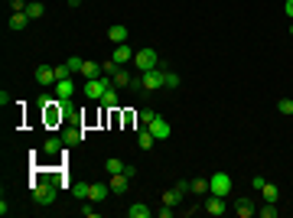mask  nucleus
Segmentation results:
<instances>
[{
    "instance_id": "9",
    "label": "nucleus",
    "mask_w": 293,
    "mask_h": 218,
    "mask_svg": "<svg viewBox=\"0 0 293 218\" xmlns=\"http://www.w3.org/2000/svg\"><path fill=\"white\" fill-rule=\"evenodd\" d=\"M150 134L156 137V140H170V134H173V127H170V124H166V120H163L160 114H156V120L150 124Z\"/></svg>"
},
{
    "instance_id": "17",
    "label": "nucleus",
    "mask_w": 293,
    "mask_h": 218,
    "mask_svg": "<svg viewBox=\"0 0 293 218\" xmlns=\"http://www.w3.org/2000/svg\"><path fill=\"white\" fill-rule=\"evenodd\" d=\"M127 36H130L127 26H111V30H108V39H111L114 46H118V43H127Z\"/></svg>"
},
{
    "instance_id": "16",
    "label": "nucleus",
    "mask_w": 293,
    "mask_h": 218,
    "mask_svg": "<svg viewBox=\"0 0 293 218\" xmlns=\"http://www.w3.org/2000/svg\"><path fill=\"white\" fill-rule=\"evenodd\" d=\"M150 215H156L153 208H147L143 202H134V205L127 208V218H150Z\"/></svg>"
},
{
    "instance_id": "25",
    "label": "nucleus",
    "mask_w": 293,
    "mask_h": 218,
    "mask_svg": "<svg viewBox=\"0 0 293 218\" xmlns=\"http://www.w3.org/2000/svg\"><path fill=\"white\" fill-rule=\"evenodd\" d=\"M43 13H46V7H43V3H39V0H33L30 7H26V17H30V20H39Z\"/></svg>"
},
{
    "instance_id": "36",
    "label": "nucleus",
    "mask_w": 293,
    "mask_h": 218,
    "mask_svg": "<svg viewBox=\"0 0 293 218\" xmlns=\"http://www.w3.org/2000/svg\"><path fill=\"white\" fill-rule=\"evenodd\" d=\"M118 62H114V59H108V62H104V66H101V72H104V75H114V72H118Z\"/></svg>"
},
{
    "instance_id": "13",
    "label": "nucleus",
    "mask_w": 293,
    "mask_h": 218,
    "mask_svg": "<svg viewBox=\"0 0 293 218\" xmlns=\"http://www.w3.org/2000/svg\"><path fill=\"white\" fill-rule=\"evenodd\" d=\"M111 78H114V85H121V88H130V85H134V78H137V75H134L130 68H124V66H121V68H118V72H114V75H111Z\"/></svg>"
},
{
    "instance_id": "5",
    "label": "nucleus",
    "mask_w": 293,
    "mask_h": 218,
    "mask_svg": "<svg viewBox=\"0 0 293 218\" xmlns=\"http://www.w3.org/2000/svg\"><path fill=\"white\" fill-rule=\"evenodd\" d=\"M163 75H166V68H150V72H140L143 91H156V88H163Z\"/></svg>"
},
{
    "instance_id": "11",
    "label": "nucleus",
    "mask_w": 293,
    "mask_h": 218,
    "mask_svg": "<svg viewBox=\"0 0 293 218\" xmlns=\"http://www.w3.org/2000/svg\"><path fill=\"white\" fill-rule=\"evenodd\" d=\"M202 208H206V212H208L212 218H218V215H225V212H228V208H225V199H222V196H212Z\"/></svg>"
},
{
    "instance_id": "22",
    "label": "nucleus",
    "mask_w": 293,
    "mask_h": 218,
    "mask_svg": "<svg viewBox=\"0 0 293 218\" xmlns=\"http://www.w3.org/2000/svg\"><path fill=\"white\" fill-rule=\"evenodd\" d=\"M258 215L260 218H277L280 215V208H277V202H264V205L258 208Z\"/></svg>"
},
{
    "instance_id": "29",
    "label": "nucleus",
    "mask_w": 293,
    "mask_h": 218,
    "mask_svg": "<svg viewBox=\"0 0 293 218\" xmlns=\"http://www.w3.org/2000/svg\"><path fill=\"white\" fill-rule=\"evenodd\" d=\"M62 140L65 143H82V140H85V131H65Z\"/></svg>"
},
{
    "instance_id": "1",
    "label": "nucleus",
    "mask_w": 293,
    "mask_h": 218,
    "mask_svg": "<svg viewBox=\"0 0 293 218\" xmlns=\"http://www.w3.org/2000/svg\"><path fill=\"white\" fill-rule=\"evenodd\" d=\"M134 68H137V72L160 68V52H156V49H137V52H134Z\"/></svg>"
},
{
    "instance_id": "30",
    "label": "nucleus",
    "mask_w": 293,
    "mask_h": 218,
    "mask_svg": "<svg viewBox=\"0 0 293 218\" xmlns=\"http://www.w3.org/2000/svg\"><path fill=\"white\" fill-rule=\"evenodd\" d=\"M163 88H179V75L176 72H166L163 75Z\"/></svg>"
},
{
    "instance_id": "2",
    "label": "nucleus",
    "mask_w": 293,
    "mask_h": 218,
    "mask_svg": "<svg viewBox=\"0 0 293 218\" xmlns=\"http://www.w3.org/2000/svg\"><path fill=\"white\" fill-rule=\"evenodd\" d=\"M30 189L36 205H52L55 202V183H30Z\"/></svg>"
},
{
    "instance_id": "24",
    "label": "nucleus",
    "mask_w": 293,
    "mask_h": 218,
    "mask_svg": "<svg viewBox=\"0 0 293 218\" xmlns=\"http://www.w3.org/2000/svg\"><path fill=\"white\" fill-rule=\"evenodd\" d=\"M101 104H104V108H118V91H114V88H108V91H104V95H101Z\"/></svg>"
},
{
    "instance_id": "32",
    "label": "nucleus",
    "mask_w": 293,
    "mask_h": 218,
    "mask_svg": "<svg viewBox=\"0 0 293 218\" xmlns=\"http://www.w3.org/2000/svg\"><path fill=\"white\" fill-rule=\"evenodd\" d=\"M82 62H85V59H78V55H72V59H69L65 66L72 68V75H78V72H82Z\"/></svg>"
},
{
    "instance_id": "4",
    "label": "nucleus",
    "mask_w": 293,
    "mask_h": 218,
    "mask_svg": "<svg viewBox=\"0 0 293 218\" xmlns=\"http://www.w3.org/2000/svg\"><path fill=\"white\" fill-rule=\"evenodd\" d=\"M208 192H212V196L228 199V196H231V176H228L225 169H218V173L208 179Z\"/></svg>"
},
{
    "instance_id": "27",
    "label": "nucleus",
    "mask_w": 293,
    "mask_h": 218,
    "mask_svg": "<svg viewBox=\"0 0 293 218\" xmlns=\"http://www.w3.org/2000/svg\"><path fill=\"white\" fill-rule=\"evenodd\" d=\"M104 169H108V176H114V173H124V163H121L118 156H111L108 163H104Z\"/></svg>"
},
{
    "instance_id": "10",
    "label": "nucleus",
    "mask_w": 293,
    "mask_h": 218,
    "mask_svg": "<svg viewBox=\"0 0 293 218\" xmlns=\"http://www.w3.org/2000/svg\"><path fill=\"white\" fill-rule=\"evenodd\" d=\"M108 185H111V196H124V192H127V185H130V179L124 173H114Z\"/></svg>"
},
{
    "instance_id": "8",
    "label": "nucleus",
    "mask_w": 293,
    "mask_h": 218,
    "mask_svg": "<svg viewBox=\"0 0 293 218\" xmlns=\"http://www.w3.org/2000/svg\"><path fill=\"white\" fill-rule=\"evenodd\" d=\"M33 78H36L39 85H55V82H59V78H55V66H39L33 72Z\"/></svg>"
},
{
    "instance_id": "20",
    "label": "nucleus",
    "mask_w": 293,
    "mask_h": 218,
    "mask_svg": "<svg viewBox=\"0 0 293 218\" xmlns=\"http://www.w3.org/2000/svg\"><path fill=\"white\" fill-rule=\"evenodd\" d=\"M78 75H85V78H98V75H104V72H101V66H98V62H82V72H78Z\"/></svg>"
},
{
    "instance_id": "40",
    "label": "nucleus",
    "mask_w": 293,
    "mask_h": 218,
    "mask_svg": "<svg viewBox=\"0 0 293 218\" xmlns=\"http://www.w3.org/2000/svg\"><path fill=\"white\" fill-rule=\"evenodd\" d=\"M78 3H82V0H69V7H78Z\"/></svg>"
},
{
    "instance_id": "21",
    "label": "nucleus",
    "mask_w": 293,
    "mask_h": 218,
    "mask_svg": "<svg viewBox=\"0 0 293 218\" xmlns=\"http://www.w3.org/2000/svg\"><path fill=\"white\" fill-rule=\"evenodd\" d=\"M260 196H264V202H277L280 199V189L274 183H264V189H260Z\"/></svg>"
},
{
    "instance_id": "15",
    "label": "nucleus",
    "mask_w": 293,
    "mask_h": 218,
    "mask_svg": "<svg viewBox=\"0 0 293 218\" xmlns=\"http://www.w3.org/2000/svg\"><path fill=\"white\" fill-rule=\"evenodd\" d=\"M183 199H186V192H179V189H176V185H173V189H166V192H163V205H183Z\"/></svg>"
},
{
    "instance_id": "23",
    "label": "nucleus",
    "mask_w": 293,
    "mask_h": 218,
    "mask_svg": "<svg viewBox=\"0 0 293 218\" xmlns=\"http://www.w3.org/2000/svg\"><path fill=\"white\" fill-rule=\"evenodd\" d=\"M88 192H91V185H88V183H75V185H72V196H75L78 202H85Z\"/></svg>"
},
{
    "instance_id": "34",
    "label": "nucleus",
    "mask_w": 293,
    "mask_h": 218,
    "mask_svg": "<svg viewBox=\"0 0 293 218\" xmlns=\"http://www.w3.org/2000/svg\"><path fill=\"white\" fill-rule=\"evenodd\" d=\"M55 78H59V82H62V78H72V68L65 66V62L62 66H55Z\"/></svg>"
},
{
    "instance_id": "35",
    "label": "nucleus",
    "mask_w": 293,
    "mask_h": 218,
    "mask_svg": "<svg viewBox=\"0 0 293 218\" xmlns=\"http://www.w3.org/2000/svg\"><path fill=\"white\" fill-rule=\"evenodd\" d=\"M26 7H30L26 0H10V10L13 13H26Z\"/></svg>"
},
{
    "instance_id": "12",
    "label": "nucleus",
    "mask_w": 293,
    "mask_h": 218,
    "mask_svg": "<svg viewBox=\"0 0 293 218\" xmlns=\"http://www.w3.org/2000/svg\"><path fill=\"white\" fill-rule=\"evenodd\" d=\"M235 215L238 218H251V215H258V208H254L251 199H238V202H235Z\"/></svg>"
},
{
    "instance_id": "14",
    "label": "nucleus",
    "mask_w": 293,
    "mask_h": 218,
    "mask_svg": "<svg viewBox=\"0 0 293 218\" xmlns=\"http://www.w3.org/2000/svg\"><path fill=\"white\" fill-rule=\"evenodd\" d=\"M108 196H111V185L108 183H95V185H91V192H88L91 202H104Z\"/></svg>"
},
{
    "instance_id": "7",
    "label": "nucleus",
    "mask_w": 293,
    "mask_h": 218,
    "mask_svg": "<svg viewBox=\"0 0 293 218\" xmlns=\"http://www.w3.org/2000/svg\"><path fill=\"white\" fill-rule=\"evenodd\" d=\"M111 59H114L118 66H127V62H134V49H130L127 43H118L114 46V52H111Z\"/></svg>"
},
{
    "instance_id": "18",
    "label": "nucleus",
    "mask_w": 293,
    "mask_h": 218,
    "mask_svg": "<svg viewBox=\"0 0 293 218\" xmlns=\"http://www.w3.org/2000/svg\"><path fill=\"white\" fill-rule=\"evenodd\" d=\"M137 143H140V150H150L153 143H156V137L150 134V127H140V131H137Z\"/></svg>"
},
{
    "instance_id": "6",
    "label": "nucleus",
    "mask_w": 293,
    "mask_h": 218,
    "mask_svg": "<svg viewBox=\"0 0 293 218\" xmlns=\"http://www.w3.org/2000/svg\"><path fill=\"white\" fill-rule=\"evenodd\" d=\"M55 98H59V101H72V98H75V82H72V78L55 82Z\"/></svg>"
},
{
    "instance_id": "28",
    "label": "nucleus",
    "mask_w": 293,
    "mask_h": 218,
    "mask_svg": "<svg viewBox=\"0 0 293 218\" xmlns=\"http://www.w3.org/2000/svg\"><path fill=\"white\" fill-rule=\"evenodd\" d=\"M277 111H280L283 117H290V114H293V98H280V101H277Z\"/></svg>"
},
{
    "instance_id": "33",
    "label": "nucleus",
    "mask_w": 293,
    "mask_h": 218,
    "mask_svg": "<svg viewBox=\"0 0 293 218\" xmlns=\"http://www.w3.org/2000/svg\"><path fill=\"white\" fill-rule=\"evenodd\" d=\"M192 192H199V196L208 192V179H192Z\"/></svg>"
},
{
    "instance_id": "41",
    "label": "nucleus",
    "mask_w": 293,
    "mask_h": 218,
    "mask_svg": "<svg viewBox=\"0 0 293 218\" xmlns=\"http://www.w3.org/2000/svg\"><path fill=\"white\" fill-rule=\"evenodd\" d=\"M290 33H293V23H290Z\"/></svg>"
},
{
    "instance_id": "26",
    "label": "nucleus",
    "mask_w": 293,
    "mask_h": 218,
    "mask_svg": "<svg viewBox=\"0 0 293 218\" xmlns=\"http://www.w3.org/2000/svg\"><path fill=\"white\" fill-rule=\"evenodd\" d=\"M62 143L65 140H59V137H49V140L43 143V153H59V150H62Z\"/></svg>"
},
{
    "instance_id": "31",
    "label": "nucleus",
    "mask_w": 293,
    "mask_h": 218,
    "mask_svg": "<svg viewBox=\"0 0 293 218\" xmlns=\"http://www.w3.org/2000/svg\"><path fill=\"white\" fill-rule=\"evenodd\" d=\"M153 120H156V111H150V108H147V111H140V127H150Z\"/></svg>"
},
{
    "instance_id": "19",
    "label": "nucleus",
    "mask_w": 293,
    "mask_h": 218,
    "mask_svg": "<svg viewBox=\"0 0 293 218\" xmlns=\"http://www.w3.org/2000/svg\"><path fill=\"white\" fill-rule=\"evenodd\" d=\"M30 17H26V13H13L10 20H7V26H10V30H26V26H30Z\"/></svg>"
},
{
    "instance_id": "37",
    "label": "nucleus",
    "mask_w": 293,
    "mask_h": 218,
    "mask_svg": "<svg viewBox=\"0 0 293 218\" xmlns=\"http://www.w3.org/2000/svg\"><path fill=\"white\" fill-rule=\"evenodd\" d=\"M156 215H160V218H170V215H173V205H160V208H156Z\"/></svg>"
},
{
    "instance_id": "3",
    "label": "nucleus",
    "mask_w": 293,
    "mask_h": 218,
    "mask_svg": "<svg viewBox=\"0 0 293 218\" xmlns=\"http://www.w3.org/2000/svg\"><path fill=\"white\" fill-rule=\"evenodd\" d=\"M111 82L114 78L111 75H98V78H88L85 82V98H91V101H101V95L111 88Z\"/></svg>"
},
{
    "instance_id": "39",
    "label": "nucleus",
    "mask_w": 293,
    "mask_h": 218,
    "mask_svg": "<svg viewBox=\"0 0 293 218\" xmlns=\"http://www.w3.org/2000/svg\"><path fill=\"white\" fill-rule=\"evenodd\" d=\"M283 13H287V17L293 20V0H287V3H283Z\"/></svg>"
},
{
    "instance_id": "38",
    "label": "nucleus",
    "mask_w": 293,
    "mask_h": 218,
    "mask_svg": "<svg viewBox=\"0 0 293 218\" xmlns=\"http://www.w3.org/2000/svg\"><path fill=\"white\" fill-rule=\"evenodd\" d=\"M264 183H267V179H264V176H254V179H251V185H254V189H258V192H260V189H264Z\"/></svg>"
}]
</instances>
